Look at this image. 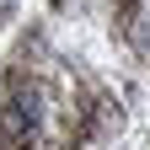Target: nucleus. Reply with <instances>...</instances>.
Returning a JSON list of instances; mask_svg holds the SVG:
<instances>
[]
</instances>
